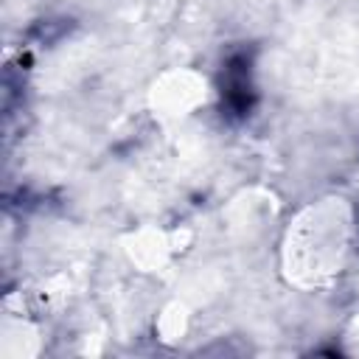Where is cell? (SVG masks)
Masks as SVG:
<instances>
[{"label": "cell", "mask_w": 359, "mask_h": 359, "mask_svg": "<svg viewBox=\"0 0 359 359\" xmlns=\"http://www.w3.org/2000/svg\"><path fill=\"white\" fill-rule=\"evenodd\" d=\"M219 95L222 109L233 121L250 118L258 90H255V67H252V50H233L222 70H219Z\"/></svg>", "instance_id": "6da1fadb"}]
</instances>
